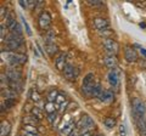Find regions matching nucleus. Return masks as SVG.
<instances>
[{
    "label": "nucleus",
    "mask_w": 146,
    "mask_h": 136,
    "mask_svg": "<svg viewBox=\"0 0 146 136\" xmlns=\"http://www.w3.org/2000/svg\"><path fill=\"white\" fill-rule=\"evenodd\" d=\"M1 58L4 62H6L10 67H17L21 65H25L27 62V56L25 53L20 52H12V51H1Z\"/></svg>",
    "instance_id": "1"
},
{
    "label": "nucleus",
    "mask_w": 146,
    "mask_h": 136,
    "mask_svg": "<svg viewBox=\"0 0 146 136\" xmlns=\"http://www.w3.org/2000/svg\"><path fill=\"white\" fill-rule=\"evenodd\" d=\"M131 107H133L131 108V113H133V117H134L135 120H139L140 118L145 117L146 106L140 98H138V97L133 98V101H131Z\"/></svg>",
    "instance_id": "2"
},
{
    "label": "nucleus",
    "mask_w": 146,
    "mask_h": 136,
    "mask_svg": "<svg viewBox=\"0 0 146 136\" xmlns=\"http://www.w3.org/2000/svg\"><path fill=\"white\" fill-rule=\"evenodd\" d=\"M5 45L9 50H11L12 52H15L16 50H20L22 48V45H23V39L21 37H17V35L10 33L9 35H6Z\"/></svg>",
    "instance_id": "3"
},
{
    "label": "nucleus",
    "mask_w": 146,
    "mask_h": 136,
    "mask_svg": "<svg viewBox=\"0 0 146 136\" xmlns=\"http://www.w3.org/2000/svg\"><path fill=\"white\" fill-rule=\"evenodd\" d=\"M95 80H94V74L93 73H88L84 79H83V84H82V91H83L86 96H90L94 92L95 89Z\"/></svg>",
    "instance_id": "4"
},
{
    "label": "nucleus",
    "mask_w": 146,
    "mask_h": 136,
    "mask_svg": "<svg viewBox=\"0 0 146 136\" xmlns=\"http://www.w3.org/2000/svg\"><path fill=\"white\" fill-rule=\"evenodd\" d=\"M94 126V120L88 116V114H84L82 116V118L79 119V121L77 123V130H79L82 135L89 133V130Z\"/></svg>",
    "instance_id": "5"
},
{
    "label": "nucleus",
    "mask_w": 146,
    "mask_h": 136,
    "mask_svg": "<svg viewBox=\"0 0 146 136\" xmlns=\"http://www.w3.org/2000/svg\"><path fill=\"white\" fill-rule=\"evenodd\" d=\"M104 48L106 49V51L110 53V55H115V53L118 52V50H119V45L116 40H113L111 38H105L104 39Z\"/></svg>",
    "instance_id": "6"
},
{
    "label": "nucleus",
    "mask_w": 146,
    "mask_h": 136,
    "mask_svg": "<svg viewBox=\"0 0 146 136\" xmlns=\"http://www.w3.org/2000/svg\"><path fill=\"white\" fill-rule=\"evenodd\" d=\"M79 74V69L76 67H73L72 65L70 63H67L65 69H63V75H65V78L68 79L70 81H74L77 79V77Z\"/></svg>",
    "instance_id": "7"
},
{
    "label": "nucleus",
    "mask_w": 146,
    "mask_h": 136,
    "mask_svg": "<svg viewBox=\"0 0 146 136\" xmlns=\"http://www.w3.org/2000/svg\"><path fill=\"white\" fill-rule=\"evenodd\" d=\"M38 23H39L40 29H48L49 30V27L51 24V15H50L48 11H43L38 18Z\"/></svg>",
    "instance_id": "8"
},
{
    "label": "nucleus",
    "mask_w": 146,
    "mask_h": 136,
    "mask_svg": "<svg viewBox=\"0 0 146 136\" xmlns=\"http://www.w3.org/2000/svg\"><path fill=\"white\" fill-rule=\"evenodd\" d=\"M6 77L9 78V80H16L20 81L22 79V73L20 69H17L16 67H9L6 69Z\"/></svg>",
    "instance_id": "9"
},
{
    "label": "nucleus",
    "mask_w": 146,
    "mask_h": 136,
    "mask_svg": "<svg viewBox=\"0 0 146 136\" xmlns=\"http://www.w3.org/2000/svg\"><path fill=\"white\" fill-rule=\"evenodd\" d=\"M94 27L96 28L99 32H105L110 28V23L106 18H102V17H98V18L94 20Z\"/></svg>",
    "instance_id": "10"
},
{
    "label": "nucleus",
    "mask_w": 146,
    "mask_h": 136,
    "mask_svg": "<svg viewBox=\"0 0 146 136\" xmlns=\"http://www.w3.org/2000/svg\"><path fill=\"white\" fill-rule=\"evenodd\" d=\"M107 79H108V83L112 88H117L118 84H119V74L116 69H112L108 72V75H107Z\"/></svg>",
    "instance_id": "11"
},
{
    "label": "nucleus",
    "mask_w": 146,
    "mask_h": 136,
    "mask_svg": "<svg viewBox=\"0 0 146 136\" xmlns=\"http://www.w3.org/2000/svg\"><path fill=\"white\" fill-rule=\"evenodd\" d=\"M124 58L128 62H135L138 60V53H136V51L133 48L127 46L124 49Z\"/></svg>",
    "instance_id": "12"
},
{
    "label": "nucleus",
    "mask_w": 146,
    "mask_h": 136,
    "mask_svg": "<svg viewBox=\"0 0 146 136\" xmlns=\"http://www.w3.org/2000/svg\"><path fill=\"white\" fill-rule=\"evenodd\" d=\"M74 126H77L74 121H68L66 125H63L62 128H60V135L61 136H70L73 131H74Z\"/></svg>",
    "instance_id": "13"
},
{
    "label": "nucleus",
    "mask_w": 146,
    "mask_h": 136,
    "mask_svg": "<svg viewBox=\"0 0 146 136\" xmlns=\"http://www.w3.org/2000/svg\"><path fill=\"white\" fill-rule=\"evenodd\" d=\"M55 106H56V108L60 112H63L67 108V106H68V101L63 96L58 95L57 98H56V101H55Z\"/></svg>",
    "instance_id": "14"
},
{
    "label": "nucleus",
    "mask_w": 146,
    "mask_h": 136,
    "mask_svg": "<svg viewBox=\"0 0 146 136\" xmlns=\"http://www.w3.org/2000/svg\"><path fill=\"white\" fill-rule=\"evenodd\" d=\"M66 55L65 53H60L57 57H56V60H55V66H56V68L58 71H62L65 69V67H66Z\"/></svg>",
    "instance_id": "15"
},
{
    "label": "nucleus",
    "mask_w": 146,
    "mask_h": 136,
    "mask_svg": "<svg viewBox=\"0 0 146 136\" xmlns=\"http://www.w3.org/2000/svg\"><path fill=\"white\" fill-rule=\"evenodd\" d=\"M7 86L10 89H12L13 91H16L17 94H20V92H22V90H23V83H22V80H20V81L9 80Z\"/></svg>",
    "instance_id": "16"
},
{
    "label": "nucleus",
    "mask_w": 146,
    "mask_h": 136,
    "mask_svg": "<svg viewBox=\"0 0 146 136\" xmlns=\"http://www.w3.org/2000/svg\"><path fill=\"white\" fill-rule=\"evenodd\" d=\"M9 29H10V32L12 34H15V35H17V37L22 38V33H23V30H22V27H21V24L18 23L17 21L13 22V23L9 27Z\"/></svg>",
    "instance_id": "17"
},
{
    "label": "nucleus",
    "mask_w": 146,
    "mask_h": 136,
    "mask_svg": "<svg viewBox=\"0 0 146 136\" xmlns=\"http://www.w3.org/2000/svg\"><path fill=\"white\" fill-rule=\"evenodd\" d=\"M11 131V124L7 120H3L0 124V136H7Z\"/></svg>",
    "instance_id": "18"
},
{
    "label": "nucleus",
    "mask_w": 146,
    "mask_h": 136,
    "mask_svg": "<svg viewBox=\"0 0 146 136\" xmlns=\"http://www.w3.org/2000/svg\"><path fill=\"white\" fill-rule=\"evenodd\" d=\"M45 49L50 57H52L57 52V45L55 44V42H45Z\"/></svg>",
    "instance_id": "19"
},
{
    "label": "nucleus",
    "mask_w": 146,
    "mask_h": 136,
    "mask_svg": "<svg viewBox=\"0 0 146 136\" xmlns=\"http://www.w3.org/2000/svg\"><path fill=\"white\" fill-rule=\"evenodd\" d=\"M105 65H106L107 68H110V69H116V66H117V60L116 57L113 55H108L105 57Z\"/></svg>",
    "instance_id": "20"
},
{
    "label": "nucleus",
    "mask_w": 146,
    "mask_h": 136,
    "mask_svg": "<svg viewBox=\"0 0 146 136\" xmlns=\"http://www.w3.org/2000/svg\"><path fill=\"white\" fill-rule=\"evenodd\" d=\"M1 95H3V97H5V100H15L18 94L16 91H13L12 89L7 88V89L1 90Z\"/></svg>",
    "instance_id": "21"
},
{
    "label": "nucleus",
    "mask_w": 146,
    "mask_h": 136,
    "mask_svg": "<svg viewBox=\"0 0 146 136\" xmlns=\"http://www.w3.org/2000/svg\"><path fill=\"white\" fill-rule=\"evenodd\" d=\"M104 95H105V89L100 84H96L94 89V92H93V96L99 98L100 101H104Z\"/></svg>",
    "instance_id": "22"
},
{
    "label": "nucleus",
    "mask_w": 146,
    "mask_h": 136,
    "mask_svg": "<svg viewBox=\"0 0 146 136\" xmlns=\"http://www.w3.org/2000/svg\"><path fill=\"white\" fill-rule=\"evenodd\" d=\"M136 125H138L139 133L141 136H146V118H140L139 120H136Z\"/></svg>",
    "instance_id": "23"
},
{
    "label": "nucleus",
    "mask_w": 146,
    "mask_h": 136,
    "mask_svg": "<svg viewBox=\"0 0 146 136\" xmlns=\"http://www.w3.org/2000/svg\"><path fill=\"white\" fill-rule=\"evenodd\" d=\"M23 124L25 125H32V126H36L39 124V119L35 118L34 116H27L23 118Z\"/></svg>",
    "instance_id": "24"
},
{
    "label": "nucleus",
    "mask_w": 146,
    "mask_h": 136,
    "mask_svg": "<svg viewBox=\"0 0 146 136\" xmlns=\"http://www.w3.org/2000/svg\"><path fill=\"white\" fill-rule=\"evenodd\" d=\"M113 100H115V92L110 89H106L105 90V95H104V102L111 103L113 102Z\"/></svg>",
    "instance_id": "25"
},
{
    "label": "nucleus",
    "mask_w": 146,
    "mask_h": 136,
    "mask_svg": "<svg viewBox=\"0 0 146 136\" xmlns=\"http://www.w3.org/2000/svg\"><path fill=\"white\" fill-rule=\"evenodd\" d=\"M104 124H105V126H106V128L111 129V128H113V126L116 125V119H115L113 117H107L106 119L104 120Z\"/></svg>",
    "instance_id": "26"
},
{
    "label": "nucleus",
    "mask_w": 146,
    "mask_h": 136,
    "mask_svg": "<svg viewBox=\"0 0 146 136\" xmlns=\"http://www.w3.org/2000/svg\"><path fill=\"white\" fill-rule=\"evenodd\" d=\"M57 96H58V94H57L56 89L50 90V92L48 94V101L49 102H55V101H56V98H57Z\"/></svg>",
    "instance_id": "27"
},
{
    "label": "nucleus",
    "mask_w": 146,
    "mask_h": 136,
    "mask_svg": "<svg viewBox=\"0 0 146 136\" xmlns=\"http://www.w3.org/2000/svg\"><path fill=\"white\" fill-rule=\"evenodd\" d=\"M31 98H32V101H34V102H40V100H42V96H40V94L36 91V90H32L31 91Z\"/></svg>",
    "instance_id": "28"
},
{
    "label": "nucleus",
    "mask_w": 146,
    "mask_h": 136,
    "mask_svg": "<svg viewBox=\"0 0 146 136\" xmlns=\"http://www.w3.org/2000/svg\"><path fill=\"white\" fill-rule=\"evenodd\" d=\"M40 110H42V108H38V107H33V108H32V114H33L35 118H38L39 120L43 118V112Z\"/></svg>",
    "instance_id": "29"
},
{
    "label": "nucleus",
    "mask_w": 146,
    "mask_h": 136,
    "mask_svg": "<svg viewBox=\"0 0 146 136\" xmlns=\"http://www.w3.org/2000/svg\"><path fill=\"white\" fill-rule=\"evenodd\" d=\"M45 42H55V32L52 29H49L45 35Z\"/></svg>",
    "instance_id": "30"
},
{
    "label": "nucleus",
    "mask_w": 146,
    "mask_h": 136,
    "mask_svg": "<svg viewBox=\"0 0 146 136\" xmlns=\"http://www.w3.org/2000/svg\"><path fill=\"white\" fill-rule=\"evenodd\" d=\"M23 131L25 133H31V134H38V129H36L35 126H32V125H25Z\"/></svg>",
    "instance_id": "31"
},
{
    "label": "nucleus",
    "mask_w": 146,
    "mask_h": 136,
    "mask_svg": "<svg viewBox=\"0 0 146 136\" xmlns=\"http://www.w3.org/2000/svg\"><path fill=\"white\" fill-rule=\"evenodd\" d=\"M55 108H56V106L54 105V102H48L46 105H45V111H46L48 114H50V113H55Z\"/></svg>",
    "instance_id": "32"
},
{
    "label": "nucleus",
    "mask_w": 146,
    "mask_h": 136,
    "mask_svg": "<svg viewBox=\"0 0 146 136\" xmlns=\"http://www.w3.org/2000/svg\"><path fill=\"white\" fill-rule=\"evenodd\" d=\"M6 28H7V27H5L4 24H1V30H0V38H1V42H3V43L5 42V39H6V37H5V34H6Z\"/></svg>",
    "instance_id": "33"
},
{
    "label": "nucleus",
    "mask_w": 146,
    "mask_h": 136,
    "mask_svg": "<svg viewBox=\"0 0 146 136\" xmlns=\"http://www.w3.org/2000/svg\"><path fill=\"white\" fill-rule=\"evenodd\" d=\"M88 5H91V6H101L102 5V1L101 0H88Z\"/></svg>",
    "instance_id": "34"
},
{
    "label": "nucleus",
    "mask_w": 146,
    "mask_h": 136,
    "mask_svg": "<svg viewBox=\"0 0 146 136\" xmlns=\"http://www.w3.org/2000/svg\"><path fill=\"white\" fill-rule=\"evenodd\" d=\"M56 118H57V113H50V114H48V120L50 121L51 124H54L55 121H56Z\"/></svg>",
    "instance_id": "35"
},
{
    "label": "nucleus",
    "mask_w": 146,
    "mask_h": 136,
    "mask_svg": "<svg viewBox=\"0 0 146 136\" xmlns=\"http://www.w3.org/2000/svg\"><path fill=\"white\" fill-rule=\"evenodd\" d=\"M21 20H22V22H23V24H25V27H26V32H27V34L29 35H32V30H31V27L28 26V23H27V21L23 18V16H21Z\"/></svg>",
    "instance_id": "36"
},
{
    "label": "nucleus",
    "mask_w": 146,
    "mask_h": 136,
    "mask_svg": "<svg viewBox=\"0 0 146 136\" xmlns=\"http://www.w3.org/2000/svg\"><path fill=\"white\" fill-rule=\"evenodd\" d=\"M119 133H121L122 136H125V126L123 125V124L119 126Z\"/></svg>",
    "instance_id": "37"
},
{
    "label": "nucleus",
    "mask_w": 146,
    "mask_h": 136,
    "mask_svg": "<svg viewBox=\"0 0 146 136\" xmlns=\"http://www.w3.org/2000/svg\"><path fill=\"white\" fill-rule=\"evenodd\" d=\"M20 5L23 7V9H28V4H27V0L23 1V0H20Z\"/></svg>",
    "instance_id": "38"
},
{
    "label": "nucleus",
    "mask_w": 146,
    "mask_h": 136,
    "mask_svg": "<svg viewBox=\"0 0 146 136\" xmlns=\"http://www.w3.org/2000/svg\"><path fill=\"white\" fill-rule=\"evenodd\" d=\"M4 13L6 15V9L4 6H1V9H0V16H1V18H4Z\"/></svg>",
    "instance_id": "39"
},
{
    "label": "nucleus",
    "mask_w": 146,
    "mask_h": 136,
    "mask_svg": "<svg viewBox=\"0 0 146 136\" xmlns=\"http://www.w3.org/2000/svg\"><path fill=\"white\" fill-rule=\"evenodd\" d=\"M140 52H141V55H143V56H145V57H146V49L141 48V49H140Z\"/></svg>",
    "instance_id": "40"
},
{
    "label": "nucleus",
    "mask_w": 146,
    "mask_h": 136,
    "mask_svg": "<svg viewBox=\"0 0 146 136\" xmlns=\"http://www.w3.org/2000/svg\"><path fill=\"white\" fill-rule=\"evenodd\" d=\"M23 134H25V136H39L38 134H31V133H25V131H23Z\"/></svg>",
    "instance_id": "41"
},
{
    "label": "nucleus",
    "mask_w": 146,
    "mask_h": 136,
    "mask_svg": "<svg viewBox=\"0 0 146 136\" xmlns=\"http://www.w3.org/2000/svg\"><path fill=\"white\" fill-rule=\"evenodd\" d=\"M70 136H79V134H78V130H77V129H76V130H74V131H73V133H72V134H71Z\"/></svg>",
    "instance_id": "42"
},
{
    "label": "nucleus",
    "mask_w": 146,
    "mask_h": 136,
    "mask_svg": "<svg viewBox=\"0 0 146 136\" xmlns=\"http://www.w3.org/2000/svg\"><path fill=\"white\" fill-rule=\"evenodd\" d=\"M140 27H143V28H145L146 24H145V23H140Z\"/></svg>",
    "instance_id": "43"
},
{
    "label": "nucleus",
    "mask_w": 146,
    "mask_h": 136,
    "mask_svg": "<svg viewBox=\"0 0 146 136\" xmlns=\"http://www.w3.org/2000/svg\"><path fill=\"white\" fill-rule=\"evenodd\" d=\"M82 136H91L89 133H86V134H83V135H82Z\"/></svg>",
    "instance_id": "44"
},
{
    "label": "nucleus",
    "mask_w": 146,
    "mask_h": 136,
    "mask_svg": "<svg viewBox=\"0 0 146 136\" xmlns=\"http://www.w3.org/2000/svg\"><path fill=\"white\" fill-rule=\"evenodd\" d=\"M98 136H105V135H98Z\"/></svg>",
    "instance_id": "45"
},
{
    "label": "nucleus",
    "mask_w": 146,
    "mask_h": 136,
    "mask_svg": "<svg viewBox=\"0 0 146 136\" xmlns=\"http://www.w3.org/2000/svg\"><path fill=\"white\" fill-rule=\"evenodd\" d=\"M91 136H98V135H91Z\"/></svg>",
    "instance_id": "46"
}]
</instances>
